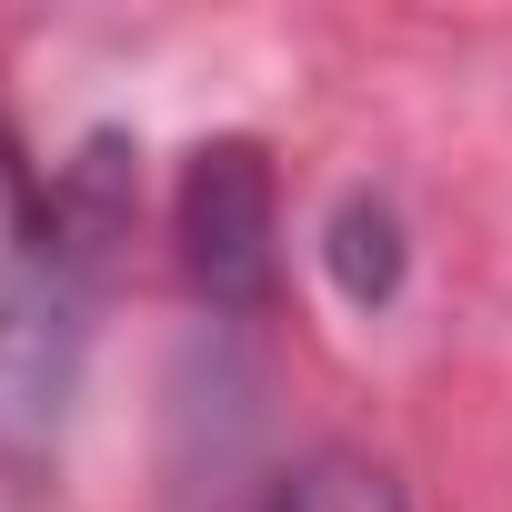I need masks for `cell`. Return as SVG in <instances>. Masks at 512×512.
<instances>
[{
	"label": "cell",
	"mask_w": 512,
	"mask_h": 512,
	"mask_svg": "<svg viewBox=\"0 0 512 512\" xmlns=\"http://www.w3.org/2000/svg\"><path fill=\"white\" fill-rule=\"evenodd\" d=\"M101 211L61 201L0 251V472H41L61 442L81 342H91V241Z\"/></svg>",
	"instance_id": "obj_1"
},
{
	"label": "cell",
	"mask_w": 512,
	"mask_h": 512,
	"mask_svg": "<svg viewBox=\"0 0 512 512\" xmlns=\"http://www.w3.org/2000/svg\"><path fill=\"white\" fill-rule=\"evenodd\" d=\"M171 231H181V272H191L201 302H221V312H262L272 302L282 191H272V161L251 141H201L191 151L181 201H171Z\"/></svg>",
	"instance_id": "obj_2"
},
{
	"label": "cell",
	"mask_w": 512,
	"mask_h": 512,
	"mask_svg": "<svg viewBox=\"0 0 512 512\" xmlns=\"http://www.w3.org/2000/svg\"><path fill=\"white\" fill-rule=\"evenodd\" d=\"M262 512H402V482H392L372 452H342V442H332V452L292 462Z\"/></svg>",
	"instance_id": "obj_3"
}]
</instances>
